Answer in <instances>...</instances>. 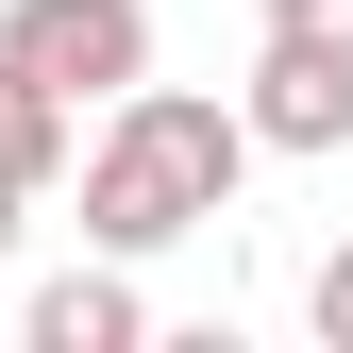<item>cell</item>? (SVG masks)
Masks as SVG:
<instances>
[{"instance_id":"2","label":"cell","mask_w":353,"mask_h":353,"mask_svg":"<svg viewBox=\"0 0 353 353\" xmlns=\"http://www.w3.org/2000/svg\"><path fill=\"white\" fill-rule=\"evenodd\" d=\"M0 68L51 84V101H135L152 84V0H0Z\"/></svg>"},{"instance_id":"4","label":"cell","mask_w":353,"mask_h":353,"mask_svg":"<svg viewBox=\"0 0 353 353\" xmlns=\"http://www.w3.org/2000/svg\"><path fill=\"white\" fill-rule=\"evenodd\" d=\"M152 303H135V252H84V270L34 286V353H135Z\"/></svg>"},{"instance_id":"3","label":"cell","mask_w":353,"mask_h":353,"mask_svg":"<svg viewBox=\"0 0 353 353\" xmlns=\"http://www.w3.org/2000/svg\"><path fill=\"white\" fill-rule=\"evenodd\" d=\"M236 118H252V152H286V168L353 152V51H303V34H252V84H236Z\"/></svg>"},{"instance_id":"5","label":"cell","mask_w":353,"mask_h":353,"mask_svg":"<svg viewBox=\"0 0 353 353\" xmlns=\"http://www.w3.org/2000/svg\"><path fill=\"white\" fill-rule=\"evenodd\" d=\"M303 320H320V353H353V236L320 252V270H303Z\"/></svg>"},{"instance_id":"6","label":"cell","mask_w":353,"mask_h":353,"mask_svg":"<svg viewBox=\"0 0 353 353\" xmlns=\"http://www.w3.org/2000/svg\"><path fill=\"white\" fill-rule=\"evenodd\" d=\"M270 34H303V51H353V0H270Z\"/></svg>"},{"instance_id":"1","label":"cell","mask_w":353,"mask_h":353,"mask_svg":"<svg viewBox=\"0 0 353 353\" xmlns=\"http://www.w3.org/2000/svg\"><path fill=\"white\" fill-rule=\"evenodd\" d=\"M252 168H270V152H252L236 101L135 84V101H101V135H84V252H168V236H202Z\"/></svg>"}]
</instances>
